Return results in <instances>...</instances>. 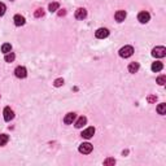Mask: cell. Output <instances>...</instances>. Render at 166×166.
<instances>
[{
  "mask_svg": "<svg viewBox=\"0 0 166 166\" xmlns=\"http://www.w3.org/2000/svg\"><path fill=\"white\" fill-rule=\"evenodd\" d=\"M10 51H12V46H10L9 43H4L1 46V52H4V53H9Z\"/></svg>",
  "mask_w": 166,
  "mask_h": 166,
  "instance_id": "cell-19",
  "label": "cell"
},
{
  "mask_svg": "<svg viewBox=\"0 0 166 166\" xmlns=\"http://www.w3.org/2000/svg\"><path fill=\"white\" fill-rule=\"evenodd\" d=\"M14 59H16V54L13 53V52H9V53H5L4 60H5V61H7V62H12Z\"/></svg>",
  "mask_w": 166,
  "mask_h": 166,
  "instance_id": "cell-20",
  "label": "cell"
},
{
  "mask_svg": "<svg viewBox=\"0 0 166 166\" xmlns=\"http://www.w3.org/2000/svg\"><path fill=\"white\" fill-rule=\"evenodd\" d=\"M34 16H35L36 18H40V17H43V16H44V10L42 9V8H39V9H36V10H35V13H34Z\"/></svg>",
  "mask_w": 166,
  "mask_h": 166,
  "instance_id": "cell-21",
  "label": "cell"
},
{
  "mask_svg": "<svg viewBox=\"0 0 166 166\" xmlns=\"http://www.w3.org/2000/svg\"><path fill=\"white\" fill-rule=\"evenodd\" d=\"M148 101H149V103H154V101H156V96H153V95L148 96Z\"/></svg>",
  "mask_w": 166,
  "mask_h": 166,
  "instance_id": "cell-26",
  "label": "cell"
},
{
  "mask_svg": "<svg viewBox=\"0 0 166 166\" xmlns=\"http://www.w3.org/2000/svg\"><path fill=\"white\" fill-rule=\"evenodd\" d=\"M65 13H66V12H65L64 9H62L61 12H59V16H60V17H62V16H65Z\"/></svg>",
  "mask_w": 166,
  "mask_h": 166,
  "instance_id": "cell-27",
  "label": "cell"
},
{
  "mask_svg": "<svg viewBox=\"0 0 166 166\" xmlns=\"http://www.w3.org/2000/svg\"><path fill=\"white\" fill-rule=\"evenodd\" d=\"M114 163H116L114 158H106V160L104 161V165L105 166H112V165H114Z\"/></svg>",
  "mask_w": 166,
  "mask_h": 166,
  "instance_id": "cell-23",
  "label": "cell"
},
{
  "mask_svg": "<svg viewBox=\"0 0 166 166\" xmlns=\"http://www.w3.org/2000/svg\"><path fill=\"white\" fill-rule=\"evenodd\" d=\"M93 134H95V129H93V127H88V129H86L84 131L82 132V136L84 137V139H91V137L93 136Z\"/></svg>",
  "mask_w": 166,
  "mask_h": 166,
  "instance_id": "cell-9",
  "label": "cell"
},
{
  "mask_svg": "<svg viewBox=\"0 0 166 166\" xmlns=\"http://www.w3.org/2000/svg\"><path fill=\"white\" fill-rule=\"evenodd\" d=\"M86 122H87V118H86V117H79V118L77 119V122H75V127H77V129H80V127H83L86 124Z\"/></svg>",
  "mask_w": 166,
  "mask_h": 166,
  "instance_id": "cell-13",
  "label": "cell"
},
{
  "mask_svg": "<svg viewBox=\"0 0 166 166\" xmlns=\"http://www.w3.org/2000/svg\"><path fill=\"white\" fill-rule=\"evenodd\" d=\"M152 56L153 57H157V59H161V57H165L166 56V48L162 46L160 47H154L152 49Z\"/></svg>",
  "mask_w": 166,
  "mask_h": 166,
  "instance_id": "cell-2",
  "label": "cell"
},
{
  "mask_svg": "<svg viewBox=\"0 0 166 166\" xmlns=\"http://www.w3.org/2000/svg\"><path fill=\"white\" fill-rule=\"evenodd\" d=\"M62 84H64V79H62V78H57V79L53 82L54 87H61Z\"/></svg>",
  "mask_w": 166,
  "mask_h": 166,
  "instance_id": "cell-22",
  "label": "cell"
},
{
  "mask_svg": "<svg viewBox=\"0 0 166 166\" xmlns=\"http://www.w3.org/2000/svg\"><path fill=\"white\" fill-rule=\"evenodd\" d=\"M108 35H109V30H108V29H104V27L96 30V33H95V36L97 39H104V38H106Z\"/></svg>",
  "mask_w": 166,
  "mask_h": 166,
  "instance_id": "cell-5",
  "label": "cell"
},
{
  "mask_svg": "<svg viewBox=\"0 0 166 166\" xmlns=\"http://www.w3.org/2000/svg\"><path fill=\"white\" fill-rule=\"evenodd\" d=\"M74 119H75V113H67L66 116H65V118H64V123L71 124Z\"/></svg>",
  "mask_w": 166,
  "mask_h": 166,
  "instance_id": "cell-12",
  "label": "cell"
},
{
  "mask_svg": "<svg viewBox=\"0 0 166 166\" xmlns=\"http://www.w3.org/2000/svg\"><path fill=\"white\" fill-rule=\"evenodd\" d=\"M14 74L17 78H21V79H22V78H26L27 70H26V67H23V66H17L14 70Z\"/></svg>",
  "mask_w": 166,
  "mask_h": 166,
  "instance_id": "cell-4",
  "label": "cell"
},
{
  "mask_svg": "<svg viewBox=\"0 0 166 166\" xmlns=\"http://www.w3.org/2000/svg\"><path fill=\"white\" fill-rule=\"evenodd\" d=\"M157 83H158L160 86H163V84H165V83H166V77H165V75H161V77H158V78H157Z\"/></svg>",
  "mask_w": 166,
  "mask_h": 166,
  "instance_id": "cell-24",
  "label": "cell"
},
{
  "mask_svg": "<svg viewBox=\"0 0 166 166\" xmlns=\"http://www.w3.org/2000/svg\"><path fill=\"white\" fill-rule=\"evenodd\" d=\"M86 17H87V10L84 8H78L75 10V18L77 20H84Z\"/></svg>",
  "mask_w": 166,
  "mask_h": 166,
  "instance_id": "cell-7",
  "label": "cell"
},
{
  "mask_svg": "<svg viewBox=\"0 0 166 166\" xmlns=\"http://www.w3.org/2000/svg\"><path fill=\"white\" fill-rule=\"evenodd\" d=\"M149 18H150V16L148 12H140L139 16H137V20H139L140 23H147L148 21H149Z\"/></svg>",
  "mask_w": 166,
  "mask_h": 166,
  "instance_id": "cell-8",
  "label": "cell"
},
{
  "mask_svg": "<svg viewBox=\"0 0 166 166\" xmlns=\"http://www.w3.org/2000/svg\"><path fill=\"white\" fill-rule=\"evenodd\" d=\"M137 70H139V62H131V64L129 65V71L131 73V74H135Z\"/></svg>",
  "mask_w": 166,
  "mask_h": 166,
  "instance_id": "cell-14",
  "label": "cell"
},
{
  "mask_svg": "<svg viewBox=\"0 0 166 166\" xmlns=\"http://www.w3.org/2000/svg\"><path fill=\"white\" fill-rule=\"evenodd\" d=\"M157 113L161 114V116H163V114L166 113V104H165V103L160 104V105L157 106Z\"/></svg>",
  "mask_w": 166,
  "mask_h": 166,
  "instance_id": "cell-16",
  "label": "cell"
},
{
  "mask_svg": "<svg viewBox=\"0 0 166 166\" xmlns=\"http://www.w3.org/2000/svg\"><path fill=\"white\" fill-rule=\"evenodd\" d=\"M5 10H7V7H5V4H4V3H0V17H1V16H4Z\"/></svg>",
  "mask_w": 166,
  "mask_h": 166,
  "instance_id": "cell-25",
  "label": "cell"
},
{
  "mask_svg": "<svg viewBox=\"0 0 166 166\" xmlns=\"http://www.w3.org/2000/svg\"><path fill=\"white\" fill-rule=\"evenodd\" d=\"M59 7H60V4L57 1H53V3H51V4L48 5V9H49V12H56L57 9H59Z\"/></svg>",
  "mask_w": 166,
  "mask_h": 166,
  "instance_id": "cell-17",
  "label": "cell"
},
{
  "mask_svg": "<svg viewBox=\"0 0 166 166\" xmlns=\"http://www.w3.org/2000/svg\"><path fill=\"white\" fill-rule=\"evenodd\" d=\"M13 21H14L16 26H23L25 25V17L21 16V14H16L14 18H13Z\"/></svg>",
  "mask_w": 166,
  "mask_h": 166,
  "instance_id": "cell-10",
  "label": "cell"
},
{
  "mask_svg": "<svg viewBox=\"0 0 166 166\" xmlns=\"http://www.w3.org/2000/svg\"><path fill=\"white\" fill-rule=\"evenodd\" d=\"M162 67H163V65H162V62H160V61H156V62H153L152 64V70L153 71H161L162 70Z\"/></svg>",
  "mask_w": 166,
  "mask_h": 166,
  "instance_id": "cell-15",
  "label": "cell"
},
{
  "mask_svg": "<svg viewBox=\"0 0 166 166\" xmlns=\"http://www.w3.org/2000/svg\"><path fill=\"white\" fill-rule=\"evenodd\" d=\"M79 152L83 153V154H88V153L92 152V144L90 143H82L79 145Z\"/></svg>",
  "mask_w": 166,
  "mask_h": 166,
  "instance_id": "cell-3",
  "label": "cell"
},
{
  "mask_svg": "<svg viewBox=\"0 0 166 166\" xmlns=\"http://www.w3.org/2000/svg\"><path fill=\"white\" fill-rule=\"evenodd\" d=\"M8 140H9V136H8V135H5V134L0 135V147H3V145L7 144Z\"/></svg>",
  "mask_w": 166,
  "mask_h": 166,
  "instance_id": "cell-18",
  "label": "cell"
},
{
  "mask_svg": "<svg viewBox=\"0 0 166 166\" xmlns=\"http://www.w3.org/2000/svg\"><path fill=\"white\" fill-rule=\"evenodd\" d=\"M132 53H134V48L131 46H124L119 49V56L123 57V59H127V57H131Z\"/></svg>",
  "mask_w": 166,
  "mask_h": 166,
  "instance_id": "cell-1",
  "label": "cell"
},
{
  "mask_svg": "<svg viewBox=\"0 0 166 166\" xmlns=\"http://www.w3.org/2000/svg\"><path fill=\"white\" fill-rule=\"evenodd\" d=\"M114 18H116L117 22H122V21H124V18H126V12H124V10H118V12H116V14H114Z\"/></svg>",
  "mask_w": 166,
  "mask_h": 166,
  "instance_id": "cell-11",
  "label": "cell"
},
{
  "mask_svg": "<svg viewBox=\"0 0 166 166\" xmlns=\"http://www.w3.org/2000/svg\"><path fill=\"white\" fill-rule=\"evenodd\" d=\"M3 114H4V119H5L7 122H9L10 119H13V117H14V113H13V110L9 108V106L4 108V112H3Z\"/></svg>",
  "mask_w": 166,
  "mask_h": 166,
  "instance_id": "cell-6",
  "label": "cell"
}]
</instances>
